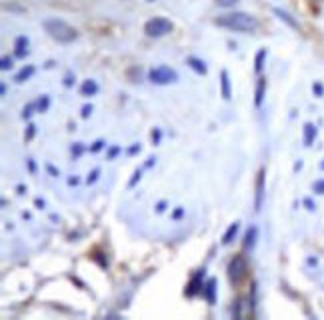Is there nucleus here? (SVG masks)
I'll return each mask as SVG.
<instances>
[{
    "mask_svg": "<svg viewBox=\"0 0 324 320\" xmlns=\"http://www.w3.org/2000/svg\"><path fill=\"white\" fill-rule=\"evenodd\" d=\"M216 24L234 32H254L258 28V22L254 16L246 14V12H228L216 18Z\"/></svg>",
    "mask_w": 324,
    "mask_h": 320,
    "instance_id": "nucleus-1",
    "label": "nucleus"
},
{
    "mask_svg": "<svg viewBox=\"0 0 324 320\" xmlns=\"http://www.w3.org/2000/svg\"><path fill=\"white\" fill-rule=\"evenodd\" d=\"M42 26H44V30L48 32L50 38H54V40H58L62 44H68V42L76 40V36H78L76 28H72L68 22L58 20V18H46L42 22Z\"/></svg>",
    "mask_w": 324,
    "mask_h": 320,
    "instance_id": "nucleus-2",
    "label": "nucleus"
},
{
    "mask_svg": "<svg viewBox=\"0 0 324 320\" xmlns=\"http://www.w3.org/2000/svg\"><path fill=\"white\" fill-rule=\"evenodd\" d=\"M148 80L158 86H166V84H172L178 80V72L170 66H156L148 72Z\"/></svg>",
    "mask_w": 324,
    "mask_h": 320,
    "instance_id": "nucleus-3",
    "label": "nucleus"
},
{
    "mask_svg": "<svg viewBox=\"0 0 324 320\" xmlns=\"http://www.w3.org/2000/svg\"><path fill=\"white\" fill-rule=\"evenodd\" d=\"M172 30V22L166 18H152L144 24V32L150 38H160V36H166Z\"/></svg>",
    "mask_w": 324,
    "mask_h": 320,
    "instance_id": "nucleus-4",
    "label": "nucleus"
},
{
    "mask_svg": "<svg viewBox=\"0 0 324 320\" xmlns=\"http://www.w3.org/2000/svg\"><path fill=\"white\" fill-rule=\"evenodd\" d=\"M246 272H248V266H246V260L244 256H234L228 264V278L232 284H240L244 278H246Z\"/></svg>",
    "mask_w": 324,
    "mask_h": 320,
    "instance_id": "nucleus-5",
    "label": "nucleus"
},
{
    "mask_svg": "<svg viewBox=\"0 0 324 320\" xmlns=\"http://www.w3.org/2000/svg\"><path fill=\"white\" fill-rule=\"evenodd\" d=\"M202 278H204V268H202V270H198V272L192 276V280H190V284L186 286L184 294H186V296H196L198 292H202V288H204Z\"/></svg>",
    "mask_w": 324,
    "mask_h": 320,
    "instance_id": "nucleus-6",
    "label": "nucleus"
},
{
    "mask_svg": "<svg viewBox=\"0 0 324 320\" xmlns=\"http://www.w3.org/2000/svg\"><path fill=\"white\" fill-rule=\"evenodd\" d=\"M262 196H264V168L258 172V180H256V200H254L256 212L262 208Z\"/></svg>",
    "mask_w": 324,
    "mask_h": 320,
    "instance_id": "nucleus-7",
    "label": "nucleus"
},
{
    "mask_svg": "<svg viewBox=\"0 0 324 320\" xmlns=\"http://www.w3.org/2000/svg\"><path fill=\"white\" fill-rule=\"evenodd\" d=\"M202 294H204V298H206L208 304H214L216 302V280L214 278H208L206 280V284L202 288Z\"/></svg>",
    "mask_w": 324,
    "mask_h": 320,
    "instance_id": "nucleus-8",
    "label": "nucleus"
},
{
    "mask_svg": "<svg viewBox=\"0 0 324 320\" xmlns=\"http://www.w3.org/2000/svg\"><path fill=\"white\" fill-rule=\"evenodd\" d=\"M256 238H258V228L252 224L248 230H246V234H244V250H252L254 246H256Z\"/></svg>",
    "mask_w": 324,
    "mask_h": 320,
    "instance_id": "nucleus-9",
    "label": "nucleus"
},
{
    "mask_svg": "<svg viewBox=\"0 0 324 320\" xmlns=\"http://www.w3.org/2000/svg\"><path fill=\"white\" fill-rule=\"evenodd\" d=\"M272 10H274V14H276V16H278V18H280L282 22H286V24H288L290 28H294V30H300L298 22H296V20H294V18H292V16H290V14L286 12V10H282V8H278V6H274Z\"/></svg>",
    "mask_w": 324,
    "mask_h": 320,
    "instance_id": "nucleus-10",
    "label": "nucleus"
},
{
    "mask_svg": "<svg viewBox=\"0 0 324 320\" xmlns=\"http://www.w3.org/2000/svg\"><path fill=\"white\" fill-rule=\"evenodd\" d=\"M186 64L196 72V74H206V62L202 60V58H196V56H188L186 58Z\"/></svg>",
    "mask_w": 324,
    "mask_h": 320,
    "instance_id": "nucleus-11",
    "label": "nucleus"
},
{
    "mask_svg": "<svg viewBox=\"0 0 324 320\" xmlns=\"http://www.w3.org/2000/svg\"><path fill=\"white\" fill-rule=\"evenodd\" d=\"M14 54H16V58H24L26 54H28V38L26 36H18L16 38V42H14Z\"/></svg>",
    "mask_w": 324,
    "mask_h": 320,
    "instance_id": "nucleus-12",
    "label": "nucleus"
},
{
    "mask_svg": "<svg viewBox=\"0 0 324 320\" xmlns=\"http://www.w3.org/2000/svg\"><path fill=\"white\" fill-rule=\"evenodd\" d=\"M238 230H240V222L230 224V226H228V230H226V232H224V236H222V244H224V246H228V244H230V242L236 238Z\"/></svg>",
    "mask_w": 324,
    "mask_h": 320,
    "instance_id": "nucleus-13",
    "label": "nucleus"
},
{
    "mask_svg": "<svg viewBox=\"0 0 324 320\" xmlns=\"http://www.w3.org/2000/svg\"><path fill=\"white\" fill-rule=\"evenodd\" d=\"M96 92H98V84H96L94 80H84V84L80 86V94L86 96V98H88V96H94Z\"/></svg>",
    "mask_w": 324,
    "mask_h": 320,
    "instance_id": "nucleus-14",
    "label": "nucleus"
},
{
    "mask_svg": "<svg viewBox=\"0 0 324 320\" xmlns=\"http://www.w3.org/2000/svg\"><path fill=\"white\" fill-rule=\"evenodd\" d=\"M314 138H316V126L310 124V122H306L304 124V146H312Z\"/></svg>",
    "mask_w": 324,
    "mask_h": 320,
    "instance_id": "nucleus-15",
    "label": "nucleus"
},
{
    "mask_svg": "<svg viewBox=\"0 0 324 320\" xmlns=\"http://www.w3.org/2000/svg\"><path fill=\"white\" fill-rule=\"evenodd\" d=\"M34 72H36V68H34L32 64H28V66H24V68H22V70H20V72L14 76V80H16L18 84H22V82H26V80H28V78H30Z\"/></svg>",
    "mask_w": 324,
    "mask_h": 320,
    "instance_id": "nucleus-16",
    "label": "nucleus"
},
{
    "mask_svg": "<svg viewBox=\"0 0 324 320\" xmlns=\"http://www.w3.org/2000/svg\"><path fill=\"white\" fill-rule=\"evenodd\" d=\"M220 84H222V98L230 100V80H228V72L226 70L220 72Z\"/></svg>",
    "mask_w": 324,
    "mask_h": 320,
    "instance_id": "nucleus-17",
    "label": "nucleus"
},
{
    "mask_svg": "<svg viewBox=\"0 0 324 320\" xmlns=\"http://www.w3.org/2000/svg\"><path fill=\"white\" fill-rule=\"evenodd\" d=\"M264 88H266V78H258V84H256V98H254V104L260 108L262 106V100H264Z\"/></svg>",
    "mask_w": 324,
    "mask_h": 320,
    "instance_id": "nucleus-18",
    "label": "nucleus"
},
{
    "mask_svg": "<svg viewBox=\"0 0 324 320\" xmlns=\"http://www.w3.org/2000/svg\"><path fill=\"white\" fill-rule=\"evenodd\" d=\"M264 58H266V48H260V50L256 52V60H254V70H256V74L262 72V68H264Z\"/></svg>",
    "mask_w": 324,
    "mask_h": 320,
    "instance_id": "nucleus-19",
    "label": "nucleus"
},
{
    "mask_svg": "<svg viewBox=\"0 0 324 320\" xmlns=\"http://www.w3.org/2000/svg\"><path fill=\"white\" fill-rule=\"evenodd\" d=\"M48 106H50V98H48V96H42V98L36 102L38 112H46V110H48Z\"/></svg>",
    "mask_w": 324,
    "mask_h": 320,
    "instance_id": "nucleus-20",
    "label": "nucleus"
},
{
    "mask_svg": "<svg viewBox=\"0 0 324 320\" xmlns=\"http://www.w3.org/2000/svg\"><path fill=\"white\" fill-rule=\"evenodd\" d=\"M34 110H38V108H36V102H30L28 106H24V110H22V118H30Z\"/></svg>",
    "mask_w": 324,
    "mask_h": 320,
    "instance_id": "nucleus-21",
    "label": "nucleus"
},
{
    "mask_svg": "<svg viewBox=\"0 0 324 320\" xmlns=\"http://www.w3.org/2000/svg\"><path fill=\"white\" fill-rule=\"evenodd\" d=\"M140 176H142V168H136V170H134V174H132V178H130V182H128V188H134V186H136V182L140 180Z\"/></svg>",
    "mask_w": 324,
    "mask_h": 320,
    "instance_id": "nucleus-22",
    "label": "nucleus"
},
{
    "mask_svg": "<svg viewBox=\"0 0 324 320\" xmlns=\"http://www.w3.org/2000/svg\"><path fill=\"white\" fill-rule=\"evenodd\" d=\"M120 150H122L120 146H112V148L108 150V154H106V160H114V158L120 154Z\"/></svg>",
    "mask_w": 324,
    "mask_h": 320,
    "instance_id": "nucleus-23",
    "label": "nucleus"
},
{
    "mask_svg": "<svg viewBox=\"0 0 324 320\" xmlns=\"http://www.w3.org/2000/svg\"><path fill=\"white\" fill-rule=\"evenodd\" d=\"M312 190H314L316 194H324V180H316V182L312 184Z\"/></svg>",
    "mask_w": 324,
    "mask_h": 320,
    "instance_id": "nucleus-24",
    "label": "nucleus"
},
{
    "mask_svg": "<svg viewBox=\"0 0 324 320\" xmlns=\"http://www.w3.org/2000/svg\"><path fill=\"white\" fill-rule=\"evenodd\" d=\"M312 90H314L316 96H322V94H324V86H322V82H314V84H312Z\"/></svg>",
    "mask_w": 324,
    "mask_h": 320,
    "instance_id": "nucleus-25",
    "label": "nucleus"
},
{
    "mask_svg": "<svg viewBox=\"0 0 324 320\" xmlns=\"http://www.w3.org/2000/svg\"><path fill=\"white\" fill-rule=\"evenodd\" d=\"M98 174H100V168H94L90 174H88V178H86V182L88 184H92V182H96V178H98Z\"/></svg>",
    "mask_w": 324,
    "mask_h": 320,
    "instance_id": "nucleus-26",
    "label": "nucleus"
},
{
    "mask_svg": "<svg viewBox=\"0 0 324 320\" xmlns=\"http://www.w3.org/2000/svg\"><path fill=\"white\" fill-rule=\"evenodd\" d=\"M218 2V6H224V8H230V6H234L238 0H216Z\"/></svg>",
    "mask_w": 324,
    "mask_h": 320,
    "instance_id": "nucleus-27",
    "label": "nucleus"
},
{
    "mask_svg": "<svg viewBox=\"0 0 324 320\" xmlns=\"http://www.w3.org/2000/svg\"><path fill=\"white\" fill-rule=\"evenodd\" d=\"M82 150H84V148H82V144H80V142H78V144H74V146H72V156H74V158H78V156L82 154Z\"/></svg>",
    "mask_w": 324,
    "mask_h": 320,
    "instance_id": "nucleus-28",
    "label": "nucleus"
},
{
    "mask_svg": "<svg viewBox=\"0 0 324 320\" xmlns=\"http://www.w3.org/2000/svg\"><path fill=\"white\" fill-rule=\"evenodd\" d=\"M90 114H92V106H90V104L82 106V112H80V116H82V118H88Z\"/></svg>",
    "mask_w": 324,
    "mask_h": 320,
    "instance_id": "nucleus-29",
    "label": "nucleus"
},
{
    "mask_svg": "<svg viewBox=\"0 0 324 320\" xmlns=\"http://www.w3.org/2000/svg\"><path fill=\"white\" fill-rule=\"evenodd\" d=\"M102 146H104V140L100 138V140H96V142L92 144V148H90V152H98V150H100Z\"/></svg>",
    "mask_w": 324,
    "mask_h": 320,
    "instance_id": "nucleus-30",
    "label": "nucleus"
},
{
    "mask_svg": "<svg viewBox=\"0 0 324 320\" xmlns=\"http://www.w3.org/2000/svg\"><path fill=\"white\" fill-rule=\"evenodd\" d=\"M0 66H2V70H8V68H12V60L10 58H2V64H0Z\"/></svg>",
    "mask_w": 324,
    "mask_h": 320,
    "instance_id": "nucleus-31",
    "label": "nucleus"
},
{
    "mask_svg": "<svg viewBox=\"0 0 324 320\" xmlns=\"http://www.w3.org/2000/svg\"><path fill=\"white\" fill-rule=\"evenodd\" d=\"M34 132H36V126H34V124H28V132H26V138L30 140V138L34 136Z\"/></svg>",
    "mask_w": 324,
    "mask_h": 320,
    "instance_id": "nucleus-32",
    "label": "nucleus"
},
{
    "mask_svg": "<svg viewBox=\"0 0 324 320\" xmlns=\"http://www.w3.org/2000/svg\"><path fill=\"white\" fill-rule=\"evenodd\" d=\"M46 170L52 174V176H60V172H58V168H54L52 164H46Z\"/></svg>",
    "mask_w": 324,
    "mask_h": 320,
    "instance_id": "nucleus-33",
    "label": "nucleus"
},
{
    "mask_svg": "<svg viewBox=\"0 0 324 320\" xmlns=\"http://www.w3.org/2000/svg\"><path fill=\"white\" fill-rule=\"evenodd\" d=\"M166 210V202L164 200H160L158 204H156V212H164Z\"/></svg>",
    "mask_w": 324,
    "mask_h": 320,
    "instance_id": "nucleus-34",
    "label": "nucleus"
},
{
    "mask_svg": "<svg viewBox=\"0 0 324 320\" xmlns=\"http://www.w3.org/2000/svg\"><path fill=\"white\" fill-rule=\"evenodd\" d=\"M154 160H156L154 156H148V158H146V162H144V168H150V166L154 164Z\"/></svg>",
    "mask_w": 324,
    "mask_h": 320,
    "instance_id": "nucleus-35",
    "label": "nucleus"
},
{
    "mask_svg": "<svg viewBox=\"0 0 324 320\" xmlns=\"http://www.w3.org/2000/svg\"><path fill=\"white\" fill-rule=\"evenodd\" d=\"M152 142H154V144L160 142V130H154V132H152Z\"/></svg>",
    "mask_w": 324,
    "mask_h": 320,
    "instance_id": "nucleus-36",
    "label": "nucleus"
},
{
    "mask_svg": "<svg viewBox=\"0 0 324 320\" xmlns=\"http://www.w3.org/2000/svg\"><path fill=\"white\" fill-rule=\"evenodd\" d=\"M136 152H140V144H134V146H130L128 148V154L132 156V154H136Z\"/></svg>",
    "mask_w": 324,
    "mask_h": 320,
    "instance_id": "nucleus-37",
    "label": "nucleus"
},
{
    "mask_svg": "<svg viewBox=\"0 0 324 320\" xmlns=\"http://www.w3.org/2000/svg\"><path fill=\"white\" fill-rule=\"evenodd\" d=\"M304 206H306L308 210H314V202H312L310 198H304Z\"/></svg>",
    "mask_w": 324,
    "mask_h": 320,
    "instance_id": "nucleus-38",
    "label": "nucleus"
},
{
    "mask_svg": "<svg viewBox=\"0 0 324 320\" xmlns=\"http://www.w3.org/2000/svg\"><path fill=\"white\" fill-rule=\"evenodd\" d=\"M182 214H184V208H176L174 214H172V218H182Z\"/></svg>",
    "mask_w": 324,
    "mask_h": 320,
    "instance_id": "nucleus-39",
    "label": "nucleus"
},
{
    "mask_svg": "<svg viewBox=\"0 0 324 320\" xmlns=\"http://www.w3.org/2000/svg\"><path fill=\"white\" fill-rule=\"evenodd\" d=\"M72 74H66V78H64V86H72Z\"/></svg>",
    "mask_w": 324,
    "mask_h": 320,
    "instance_id": "nucleus-40",
    "label": "nucleus"
},
{
    "mask_svg": "<svg viewBox=\"0 0 324 320\" xmlns=\"http://www.w3.org/2000/svg\"><path fill=\"white\" fill-rule=\"evenodd\" d=\"M34 204H36L38 208H44V206H46V202H44L42 198H36V200H34Z\"/></svg>",
    "mask_w": 324,
    "mask_h": 320,
    "instance_id": "nucleus-41",
    "label": "nucleus"
},
{
    "mask_svg": "<svg viewBox=\"0 0 324 320\" xmlns=\"http://www.w3.org/2000/svg\"><path fill=\"white\" fill-rule=\"evenodd\" d=\"M28 168H30V172L36 170V164H34V160H32V158H28Z\"/></svg>",
    "mask_w": 324,
    "mask_h": 320,
    "instance_id": "nucleus-42",
    "label": "nucleus"
},
{
    "mask_svg": "<svg viewBox=\"0 0 324 320\" xmlns=\"http://www.w3.org/2000/svg\"><path fill=\"white\" fill-rule=\"evenodd\" d=\"M68 184H70V186H76V184H78V178H76V176H74V178H68Z\"/></svg>",
    "mask_w": 324,
    "mask_h": 320,
    "instance_id": "nucleus-43",
    "label": "nucleus"
},
{
    "mask_svg": "<svg viewBox=\"0 0 324 320\" xmlns=\"http://www.w3.org/2000/svg\"><path fill=\"white\" fill-rule=\"evenodd\" d=\"M148 2H154V0H148Z\"/></svg>",
    "mask_w": 324,
    "mask_h": 320,
    "instance_id": "nucleus-44",
    "label": "nucleus"
}]
</instances>
